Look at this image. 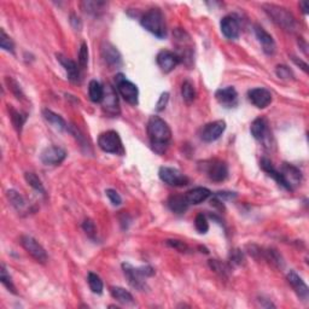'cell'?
I'll use <instances>...</instances> for the list:
<instances>
[{"instance_id":"1","label":"cell","mask_w":309,"mask_h":309,"mask_svg":"<svg viewBox=\"0 0 309 309\" xmlns=\"http://www.w3.org/2000/svg\"><path fill=\"white\" fill-rule=\"evenodd\" d=\"M147 136L154 152L162 154L167 151L171 140V129L159 116H151L147 122Z\"/></svg>"},{"instance_id":"2","label":"cell","mask_w":309,"mask_h":309,"mask_svg":"<svg viewBox=\"0 0 309 309\" xmlns=\"http://www.w3.org/2000/svg\"><path fill=\"white\" fill-rule=\"evenodd\" d=\"M267 174L287 191H294L302 181L301 170L289 163H283L280 170L273 167L269 171H267Z\"/></svg>"},{"instance_id":"3","label":"cell","mask_w":309,"mask_h":309,"mask_svg":"<svg viewBox=\"0 0 309 309\" xmlns=\"http://www.w3.org/2000/svg\"><path fill=\"white\" fill-rule=\"evenodd\" d=\"M142 26L147 32L153 34L154 36L163 39L167 35V26L164 16L160 9H150L140 21Z\"/></svg>"},{"instance_id":"4","label":"cell","mask_w":309,"mask_h":309,"mask_svg":"<svg viewBox=\"0 0 309 309\" xmlns=\"http://www.w3.org/2000/svg\"><path fill=\"white\" fill-rule=\"evenodd\" d=\"M174 35V43L177 45V53L179 56L181 63L191 67L192 62H194V43H192L191 36L188 35L187 32H185L184 29H175L173 33Z\"/></svg>"},{"instance_id":"5","label":"cell","mask_w":309,"mask_h":309,"mask_svg":"<svg viewBox=\"0 0 309 309\" xmlns=\"http://www.w3.org/2000/svg\"><path fill=\"white\" fill-rule=\"evenodd\" d=\"M122 269L127 278V280H128V283L130 284V286H133L137 290L145 289L146 286L145 279L151 276H153L154 273L152 267L143 266L136 268V267H133L132 264L128 262L122 263Z\"/></svg>"},{"instance_id":"6","label":"cell","mask_w":309,"mask_h":309,"mask_svg":"<svg viewBox=\"0 0 309 309\" xmlns=\"http://www.w3.org/2000/svg\"><path fill=\"white\" fill-rule=\"evenodd\" d=\"M263 9L264 11L268 13L271 18H272L278 26H280L281 28L289 30V32H294V30L296 29V20H295V17L285 8L273 4H266L263 5Z\"/></svg>"},{"instance_id":"7","label":"cell","mask_w":309,"mask_h":309,"mask_svg":"<svg viewBox=\"0 0 309 309\" xmlns=\"http://www.w3.org/2000/svg\"><path fill=\"white\" fill-rule=\"evenodd\" d=\"M116 90L121 94V97L125 99L127 103L132 105H138L139 103V90L137 85L127 80L123 74H118L115 76Z\"/></svg>"},{"instance_id":"8","label":"cell","mask_w":309,"mask_h":309,"mask_svg":"<svg viewBox=\"0 0 309 309\" xmlns=\"http://www.w3.org/2000/svg\"><path fill=\"white\" fill-rule=\"evenodd\" d=\"M202 170L204 173H207L208 178L215 183H221L227 179L228 177V167L224 161L221 160H209L204 161L203 163H201Z\"/></svg>"},{"instance_id":"9","label":"cell","mask_w":309,"mask_h":309,"mask_svg":"<svg viewBox=\"0 0 309 309\" xmlns=\"http://www.w3.org/2000/svg\"><path fill=\"white\" fill-rule=\"evenodd\" d=\"M98 146L108 153H123L122 140L120 138L119 133L115 130H106L103 132L98 138Z\"/></svg>"},{"instance_id":"10","label":"cell","mask_w":309,"mask_h":309,"mask_svg":"<svg viewBox=\"0 0 309 309\" xmlns=\"http://www.w3.org/2000/svg\"><path fill=\"white\" fill-rule=\"evenodd\" d=\"M159 177L164 184L174 187L186 186L190 183V179H188L186 175L181 173L177 168L171 167H161L159 170Z\"/></svg>"},{"instance_id":"11","label":"cell","mask_w":309,"mask_h":309,"mask_svg":"<svg viewBox=\"0 0 309 309\" xmlns=\"http://www.w3.org/2000/svg\"><path fill=\"white\" fill-rule=\"evenodd\" d=\"M21 245L25 248L27 253L33 257L34 260H36L40 263H46V261L49 260L46 250L43 248V245L35 238L30 236H22L21 237Z\"/></svg>"},{"instance_id":"12","label":"cell","mask_w":309,"mask_h":309,"mask_svg":"<svg viewBox=\"0 0 309 309\" xmlns=\"http://www.w3.org/2000/svg\"><path fill=\"white\" fill-rule=\"evenodd\" d=\"M102 109L110 118H118L120 115L119 97L112 86L106 85V87L104 88V97H103L102 101Z\"/></svg>"},{"instance_id":"13","label":"cell","mask_w":309,"mask_h":309,"mask_svg":"<svg viewBox=\"0 0 309 309\" xmlns=\"http://www.w3.org/2000/svg\"><path fill=\"white\" fill-rule=\"evenodd\" d=\"M226 129V122L224 120H218V121L207 123L203 128L201 129V139L205 143H213L218 140Z\"/></svg>"},{"instance_id":"14","label":"cell","mask_w":309,"mask_h":309,"mask_svg":"<svg viewBox=\"0 0 309 309\" xmlns=\"http://www.w3.org/2000/svg\"><path fill=\"white\" fill-rule=\"evenodd\" d=\"M65 157H67V152L60 146L46 147L40 154L41 162L46 166H58L63 162Z\"/></svg>"},{"instance_id":"15","label":"cell","mask_w":309,"mask_h":309,"mask_svg":"<svg viewBox=\"0 0 309 309\" xmlns=\"http://www.w3.org/2000/svg\"><path fill=\"white\" fill-rule=\"evenodd\" d=\"M157 64L161 68L163 73H170L181 63L179 56L175 52H171L169 50H162L157 54Z\"/></svg>"},{"instance_id":"16","label":"cell","mask_w":309,"mask_h":309,"mask_svg":"<svg viewBox=\"0 0 309 309\" xmlns=\"http://www.w3.org/2000/svg\"><path fill=\"white\" fill-rule=\"evenodd\" d=\"M248 97H249V101L252 102V104H254L259 109L267 108V106L272 103V99H273L272 93L263 87H257L250 90L248 92Z\"/></svg>"},{"instance_id":"17","label":"cell","mask_w":309,"mask_h":309,"mask_svg":"<svg viewBox=\"0 0 309 309\" xmlns=\"http://www.w3.org/2000/svg\"><path fill=\"white\" fill-rule=\"evenodd\" d=\"M102 57L110 68H120L122 65V57L119 50L110 43H103Z\"/></svg>"},{"instance_id":"18","label":"cell","mask_w":309,"mask_h":309,"mask_svg":"<svg viewBox=\"0 0 309 309\" xmlns=\"http://www.w3.org/2000/svg\"><path fill=\"white\" fill-rule=\"evenodd\" d=\"M220 28L227 39L236 40L240 35V27L238 20L235 16H226L220 22Z\"/></svg>"},{"instance_id":"19","label":"cell","mask_w":309,"mask_h":309,"mask_svg":"<svg viewBox=\"0 0 309 309\" xmlns=\"http://www.w3.org/2000/svg\"><path fill=\"white\" fill-rule=\"evenodd\" d=\"M286 279L289 281V284L291 285V287H293L297 296L300 297L302 301H307L309 297V289L303 279H302L295 271H290V272L287 273Z\"/></svg>"},{"instance_id":"20","label":"cell","mask_w":309,"mask_h":309,"mask_svg":"<svg viewBox=\"0 0 309 309\" xmlns=\"http://www.w3.org/2000/svg\"><path fill=\"white\" fill-rule=\"evenodd\" d=\"M56 57L58 62L63 65L65 71H67L68 79H69L73 84H80L81 75H80V69H79L80 67H79L74 61H71L70 58L63 56L62 53H57Z\"/></svg>"},{"instance_id":"21","label":"cell","mask_w":309,"mask_h":309,"mask_svg":"<svg viewBox=\"0 0 309 309\" xmlns=\"http://www.w3.org/2000/svg\"><path fill=\"white\" fill-rule=\"evenodd\" d=\"M215 98L220 104L225 108H233L237 105V101H238V93H237L236 88L232 86H228L226 88H220L216 91Z\"/></svg>"},{"instance_id":"22","label":"cell","mask_w":309,"mask_h":309,"mask_svg":"<svg viewBox=\"0 0 309 309\" xmlns=\"http://www.w3.org/2000/svg\"><path fill=\"white\" fill-rule=\"evenodd\" d=\"M255 35L261 44V46H262L264 53L273 54L276 52V41H274L273 36L268 32H266L262 27L255 26Z\"/></svg>"},{"instance_id":"23","label":"cell","mask_w":309,"mask_h":309,"mask_svg":"<svg viewBox=\"0 0 309 309\" xmlns=\"http://www.w3.org/2000/svg\"><path fill=\"white\" fill-rule=\"evenodd\" d=\"M250 132H252V136L256 140H261V142H264L267 138H269V129L267 120L264 118L254 120L252 127H250Z\"/></svg>"},{"instance_id":"24","label":"cell","mask_w":309,"mask_h":309,"mask_svg":"<svg viewBox=\"0 0 309 309\" xmlns=\"http://www.w3.org/2000/svg\"><path fill=\"white\" fill-rule=\"evenodd\" d=\"M168 207L175 214H184L185 211L188 209V203L186 196H181V195H173L168 198L167 202Z\"/></svg>"},{"instance_id":"25","label":"cell","mask_w":309,"mask_h":309,"mask_svg":"<svg viewBox=\"0 0 309 309\" xmlns=\"http://www.w3.org/2000/svg\"><path fill=\"white\" fill-rule=\"evenodd\" d=\"M185 196H186L190 204H201L210 197L211 192L207 187H195L188 191Z\"/></svg>"},{"instance_id":"26","label":"cell","mask_w":309,"mask_h":309,"mask_svg":"<svg viewBox=\"0 0 309 309\" xmlns=\"http://www.w3.org/2000/svg\"><path fill=\"white\" fill-rule=\"evenodd\" d=\"M110 293H111V296L114 297L116 301H119L120 303L126 305L134 303V298H133L132 294H130L129 291H127L126 289H123L121 286L110 287Z\"/></svg>"},{"instance_id":"27","label":"cell","mask_w":309,"mask_h":309,"mask_svg":"<svg viewBox=\"0 0 309 309\" xmlns=\"http://www.w3.org/2000/svg\"><path fill=\"white\" fill-rule=\"evenodd\" d=\"M43 115H44V118H45L46 121L49 122L51 126L54 127L56 129H58V130L68 129V126L63 120V118H62V116H60L58 114H56V112H53L52 110L45 109L43 111Z\"/></svg>"},{"instance_id":"28","label":"cell","mask_w":309,"mask_h":309,"mask_svg":"<svg viewBox=\"0 0 309 309\" xmlns=\"http://www.w3.org/2000/svg\"><path fill=\"white\" fill-rule=\"evenodd\" d=\"M88 94L93 103H102L104 97V87L97 80H92L88 85Z\"/></svg>"},{"instance_id":"29","label":"cell","mask_w":309,"mask_h":309,"mask_svg":"<svg viewBox=\"0 0 309 309\" xmlns=\"http://www.w3.org/2000/svg\"><path fill=\"white\" fill-rule=\"evenodd\" d=\"M181 95H183L184 102L187 105H191L196 99V88L195 85L192 84L190 80L184 81L183 86H181Z\"/></svg>"},{"instance_id":"30","label":"cell","mask_w":309,"mask_h":309,"mask_svg":"<svg viewBox=\"0 0 309 309\" xmlns=\"http://www.w3.org/2000/svg\"><path fill=\"white\" fill-rule=\"evenodd\" d=\"M9 110H10V118H11V122L13 127H15L17 132L21 133V130L23 128V125L26 123L27 115L17 111V110H15L13 108H9Z\"/></svg>"},{"instance_id":"31","label":"cell","mask_w":309,"mask_h":309,"mask_svg":"<svg viewBox=\"0 0 309 309\" xmlns=\"http://www.w3.org/2000/svg\"><path fill=\"white\" fill-rule=\"evenodd\" d=\"M262 259L268 261L269 263H272L273 266L278 267V268L283 266V259H281L279 253L274 249L262 250Z\"/></svg>"},{"instance_id":"32","label":"cell","mask_w":309,"mask_h":309,"mask_svg":"<svg viewBox=\"0 0 309 309\" xmlns=\"http://www.w3.org/2000/svg\"><path fill=\"white\" fill-rule=\"evenodd\" d=\"M0 280H2L3 285H4V286L9 291H11V293L15 294V295L17 294L16 286L12 283V278L8 273V269H6V267H5L4 263H2V267H0Z\"/></svg>"},{"instance_id":"33","label":"cell","mask_w":309,"mask_h":309,"mask_svg":"<svg viewBox=\"0 0 309 309\" xmlns=\"http://www.w3.org/2000/svg\"><path fill=\"white\" fill-rule=\"evenodd\" d=\"M8 198H9L10 203H11L12 207L17 209V210H22V209L25 208V205H26L25 198H23L17 191H15V190L8 191Z\"/></svg>"},{"instance_id":"34","label":"cell","mask_w":309,"mask_h":309,"mask_svg":"<svg viewBox=\"0 0 309 309\" xmlns=\"http://www.w3.org/2000/svg\"><path fill=\"white\" fill-rule=\"evenodd\" d=\"M88 285H90V289L92 293L97 295H101L103 293V289H104L102 279L95 273L88 274Z\"/></svg>"},{"instance_id":"35","label":"cell","mask_w":309,"mask_h":309,"mask_svg":"<svg viewBox=\"0 0 309 309\" xmlns=\"http://www.w3.org/2000/svg\"><path fill=\"white\" fill-rule=\"evenodd\" d=\"M25 179L27 181V184H28L29 186H32L34 190L39 191L40 194L45 195V187H44V185H43V183H41V180L36 177L35 174L29 173V171H28V173L25 174Z\"/></svg>"},{"instance_id":"36","label":"cell","mask_w":309,"mask_h":309,"mask_svg":"<svg viewBox=\"0 0 309 309\" xmlns=\"http://www.w3.org/2000/svg\"><path fill=\"white\" fill-rule=\"evenodd\" d=\"M0 47L8 52H15V44H13L11 37L4 32V29L0 30Z\"/></svg>"},{"instance_id":"37","label":"cell","mask_w":309,"mask_h":309,"mask_svg":"<svg viewBox=\"0 0 309 309\" xmlns=\"http://www.w3.org/2000/svg\"><path fill=\"white\" fill-rule=\"evenodd\" d=\"M209 267H210V268L214 271L215 273H219L220 276H224V277L229 272V271H231V268H229L227 264L221 262V261H219V260L209 261Z\"/></svg>"},{"instance_id":"38","label":"cell","mask_w":309,"mask_h":309,"mask_svg":"<svg viewBox=\"0 0 309 309\" xmlns=\"http://www.w3.org/2000/svg\"><path fill=\"white\" fill-rule=\"evenodd\" d=\"M195 227L197 229L201 235H204V233L208 232L209 229V222L207 216L203 214H198L195 219Z\"/></svg>"},{"instance_id":"39","label":"cell","mask_w":309,"mask_h":309,"mask_svg":"<svg viewBox=\"0 0 309 309\" xmlns=\"http://www.w3.org/2000/svg\"><path fill=\"white\" fill-rule=\"evenodd\" d=\"M276 74L277 76L281 79V80H294V73L286 65H277L276 68Z\"/></svg>"},{"instance_id":"40","label":"cell","mask_w":309,"mask_h":309,"mask_svg":"<svg viewBox=\"0 0 309 309\" xmlns=\"http://www.w3.org/2000/svg\"><path fill=\"white\" fill-rule=\"evenodd\" d=\"M106 4L104 2H84L82 8L88 13H97L99 10H103Z\"/></svg>"},{"instance_id":"41","label":"cell","mask_w":309,"mask_h":309,"mask_svg":"<svg viewBox=\"0 0 309 309\" xmlns=\"http://www.w3.org/2000/svg\"><path fill=\"white\" fill-rule=\"evenodd\" d=\"M88 64V46L86 43L81 44L80 51H79V67L85 69Z\"/></svg>"},{"instance_id":"42","label":"cell","mask_w":309,"mask_h":309,"mask_svg":"<svg viewBox=\"0 0 309 309\" xmlns=\"http://www.w3.org/2000/svg\"><path fill=\"white\" fill-rule=\"evenodd\" d=\"M229 262H231V264H235V266H242V264H244L245 259L242 250H231V254H229Z\"/></svg>"},{"instance_id":"43","label":"cell","mask_w":309,"mask_h":309,"mask_svg":"<svg viewBox=\"0 0 309 309\" xmlns=\"http://www.w3.org/2000/svg\"><path fill=\"white\" fill-rule=\"evenodd\" d=\"M166 244L170 248H173L175 250L180 253H186L188 252V245L185 242H181V240H177V239H168L166 242Z\"/></svg>"},{"instance_id":"44","label":"cell","mask_w":309,"mask_h":309,"mask_svg":"<svg viewBox=\"0 0 309 309\" xmlns=\"http://www.w3.org/2000/svg\"><path fill=\"white\" fill-rule=\"evenodd\" d=\"M82 228H84V231L86 232V235H87L88 237L94 238L95 233H97V229H95V225L92 220L86 219L84 221V224H82Z\"/></svg>"},{"instance_id":"45","label":"cell","mask_w":309,"mask_h":309,"mask_svg":"<svg viewBox=\"0 0 309 309\" xmlns=\"http://www.w3.org/2000/svg\"><path fill=\"white\" fill-rule=\"evenodd\" d=\"M105 194H106V196H108L110 202H111V203L114 205H120L122 203L121 196L119 195V192L116 190H112V188H108V190L105 191Z\"/></svg>"},{"instance_id":"46","label":"cell","mask_w":309,"mask_h":309,"mask_svg":"<svg viewBox=\"0 0 309 309\" xmlns=\"http://www.w3.org/2000/svg\"><path fill=\"white\" fill-rule=\"evenodd\" d=\"M6 81H8V84H9V87H10V90L12 91V93L16 95L17 98L18 99H23V97H25V95H23V93H22V91H21V87H20V85L17 84V82L13 80V79H11V78H8L6 79Z\"/></svg>"},{"instance_id":"47","label":"cell","mask_w":309,"mask_h":309,"mask_svg":"<svg viewBox=\"0 0 309 309\" xmlns=\"http://www.w3.org/2000/svg\"><path fill=\"white\" fill-rule=\"evenodd\" d=\"M168 101H169V93H168V92H164V93L161 94L159 102H157L156 104L157 111H163L168 104Z\"/></svg>"},{"instance_id":"48","label":"cell","mask_w":309,"mask_h":309,"mask_svg":"<svg viewBox=\"0 0 309 309\" xmlns=\"http://www.w3.org/2000/svg\"><path fill=\"white\" fill-rule=\"evenodd\" d=\"M293 61L295 62V63H296L297 65H300V67L302 68V69H303L305 73H308V65H307V63H304V62H302L301 60L298 61L296 57H293Z\"/></svg>"},{"instance_id":"49","label":"cell","mask_w":309,"mask_h":309,"mask_svg":"<svg viewBox=\"0 0 309 309\" xmlns=\"http://www.w3.org/2000/svg\"><path fill=\"white\" fill-rule=\"evenodd\" d=\"M300 6H301L302 11H303L304 15H307L308 10H309V3L308 2H301L300 3Z\"/></svg>"}]
</instances>
